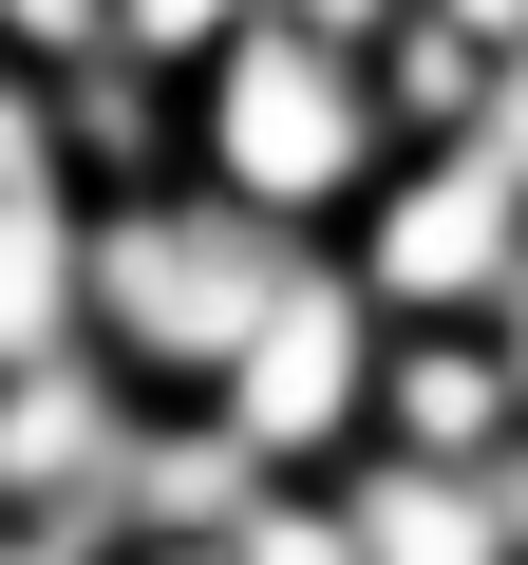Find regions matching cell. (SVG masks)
Wrapping results in <instances>:
<instances>
[{"label":"cell","mask_w":528,"mask_h":565,"mask_svg":"<svg viewBox=\"0 0 528 565\" xmlns=\"http://www.w3.org/2000/svg\"><path fill=\"white\" fill-rule=\"evenodd\" d=\"M378 302L340 264H303L284 302H264V340L226 359V396H208V434L264 471V490H321V471H359V434H378Z\"/></svg>","instance_id":"3"},{"label":"cell","mask_w":528,"mask_h":565,"mask_svg":"<svg viewBox=\"0 0 528 565\" xmlns=\"http://www.w3.org/2000/svg\"><path fill=\"white\" fill-rule=\"evenodd\" d=\"M490 527H509V565H528V434H509V471H490Z\"/></svg>","instance_id":"14"},{"label":"cell","mask_w":528,"mask_h":565,"mask_svg":"<svg viewBox=\"0 0 528 565\" xmlns=\"http://www.w3.org/2000/svg\"><path fill=\"white\" fill-rule=\"evenodd\" d=\"M39 189H57V95L0 57V207H39Z\"/></svg>","instance_id":"11"},{"label":"cell","mask_w":528,"mask_h":565,"mask_svg":"<svg viewBox=\"0 0 528 565\" xmlns=\"http://www.w3.org/2000/svg\"><path fill=\"white\" fill-rule=\"evenodd\" d=\"M509 359H490V321H397L378 340V434L359 452H415V471H509Z\"/></svg>","instance_id":"6"},{"label":"cell","mask_w":528,"mask_h":565,"mask_svg":"<svg viewBox=\"0 0 528 565\" xmlns=\"http://www.w3.org/2000/svg\"><path fill=\"white\" fill-rule=\"evenodd\" d=\"M490 359H509V415H528V264H509V302H490Z\"/></svg>","instance_id":"13"},{"label":"cell","mask_w":528,"mask_h":565,"mask_svg":"<svg viewBox=\"0 0 528 565\" xmlns=\"http://www.w3.org/2000/svg\"><path fill=\"white\" fill-rule=\"evenodd\" d=\"M303 264H321V245L245 226V207H208V189H133V207L76 226V321H95V359H114L151 415H208L226 359L264 340V302H284Z\"/></svg>","instance_id":"1"},{"label":"cell","mask_w":528,"mask_h":565,"mask_svg":"<svg viewBox=\"0 0 528 565\" xmlns=\"http://www.w3.org/2000/svg\"><path fill=\"white\" fill-rule=\"evenodd\" d=\"M245 20H284V0H114V57H151V76H208Z\"/></svg>","instance_id":"9"},{"label":"cell","mask_w":528,"mask_h":565,"mask_svg":"<svg viewBox=\"0 0 528 565\" xmlns=\"http://www.w3.org/2000/svg\"><path fill=\"white\" fill-rule=\"evenodd\" d=\"M321 509H340V546H359V565H509V527H490V471L359 452V471H321Z\"/></svg>","instance_id":"7"},{"label":"cell","mask_w":528,"mask_h":565,"mask_svg":"<svg viewBox=\"0 0 528 565\" xmlns=\"http://www.w3.org/2000/svg\"><path fill=\"white\" fill-rule=\"evenodd\" d=\"M0 527H20V509H0Z\"/></svg>","instance_id":"15"},{"label":"cell","mask_w":528,"mask_h":565,"mask_svg":"<svg viewBox=\"0 0 528 565\" xmlns=\"http://www.w3.org/2000/svg\"><path fill=\"white\" fill-rule=\"evenodd\" d=\"M76 189H39V207H0V377H39V359H95V321H76Z\"/></svg>","instance_id":"8"},{"label":"cell","mask_w":528,"mask_h":565,"mask_svg":"<svg viewBox=\"0 0 528 565\" xmlns=\"http://www.w3.org/2000/svg\"><path fill=\"white\" fill-rule=\"evenodd\" d=\"M415 20H434V39H472V57H490V76H509V57H528V0H415Z\"/></svg>","instance_id":"12"},{"label":"cell","mask_w":528,"mask_h":565,"mask_svg":"<svg viewBox=\"0 0 528 565\" xmlns=\"http://www.w3.org/2000/svg\"><path fill=\"white\" fill-rule=\"evenodd\" d=\"M321 264L359 282L378 321H490V302H509V264H528V189H509L490 151H397L378 207H359Z\"/></svg>","instance_id":"4"},{"label":"cell","mask_w":528,"mask_h":565,"mask_svg":"<svg viewBox=\"0 0 528 565\" xmlns=\"http://www.w3.org/2000/svg\"><path fill=\"white\" fill-rule=\"evenodd\" d=\"M226 565H359V546H340V509H321V490H264V509L226 527Z\"/></svg>","instance_id":"10"},{"label":"cell","mask_w":528,"mask_h":565,"mask_svg":"<svg viewBox=\"0 0 528 565\" xmlns=\"http://www.w3.org/2000/svg\"><path fill=\"white\" fill-rule=\"evenodd\" d=\"M133 452H151V396H133L114 359H39V377H0V509H20V527L114 546Z\"/></svg>","instance_id":"5"},{"label":"cell","mask_w":528,"mask_h":565,"mask_svg":"<svg viewBox=\"0 0 528 565\" xmlns=\"http://www.w3.org/2000/svg\"><path fill=\"white\" fill-rule=\"evenodd\" d=\"M397 170V114H378V57L303 39V20H245L208 76H189V189L284 226V245H340Z\"/></svg>","instance_id":"2"}]
</instances>
